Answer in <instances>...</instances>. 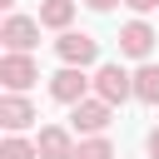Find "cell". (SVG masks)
<instances>
[{
  "mask_svg": "<svg viewBox=\"0 0 159 159\" xmlns=\"http://www.w3.org/2000/svg\"><path fill=\"white\" fill-rule=\"evenodd\" d=\"M124 5H129L134 15H149V10H159V0H124Z\"/></svg>",
  "mask_w": 159,
  "mask_h": 159,
  "instance_id": "14",
  "label": "cell"
},
{
  "mask_svg": "<svg viewBox=\"0 0 159 159\" xmlns=\"http://www.w3.org/2000/svg\"><path fill=\"white\" fill-rule=\"evenodd\" d=\"M84 94H94V75H84V65H60V70L50 75V99L80 104Z\"/></svg>",
  "mask_w": 159,
  "mask_h": 159,
  "instance_id": "2",
  "label": "cell"
},
{
  "mask_svg": "<svg viewBox=\"0 0 159 159\" xmlns=\"http://www.w3.org/2000/svg\"><path fill=\"white\" fill-rule=\"evenodd\" d=\"M134 99L139 104H159V65L154 60H139V70H134Z\"/></svg>",
  "mask_w": 159,
  "mask_h": 159,
  "instance_id": "11",
  "label": "cell"
},
{
  "mask_svg": "<svg viewBox=\"0 0 159 159\" xmlns=\"http://www.w3.org/2000/svg\"><path fill=\"white\" fill-rule=\"evenodd\" d=\"M35 144H40V159H75V129L65 124H40Z\"/></svg>",
  "mask_w": 159,
  "mask_h": 159,
  "instance_id": "9",
  "label": "cell"
},
{
  "mask_svg": "<svg viewBox=\"0 0 159 159\" xmlns=\"http://www.w3.org/2000/svg\"><path fill=\"white\" fill-rule=\"evenodd\" d=\"M94 94H104L109 104H124V99H134V70H124L119 60H104V65H94Z\"/></svg>",
  "mask_w": 159,
  "mask_h": 159,
  "instance_id": "3",
  "label": "cell"
},
{
  "mask_svg": "<svg viewBox=\"0 0 159 159\" xmlns=\"http://www.w3.org/2000/svg\"><path fill=\"white\" fill-rule=\"evenodd\" d=\"M84 5H89L94 15H109V10H114V5H124V0H84Z\"/></svg>",
  "mask_w": 159,
  "mask_h": 159,
  "instance_id": "15",
  "label": "cell"
},
{
  "mask_svg": "<svg viewBox=\"0 0 159 159\" xmlns=\"http://www.w3.org/2000/svg\"><path fill=\"white\" fill-rule=\"evenodd\" d=\"M144 149H149V159H159V124H154V129L144 134Z\"/></svg>",
  "mask_w": 159,
  "mask_h": 159,
  "instance_id": "16",
  "label": "cell"
},
{
  "mask_svg": "<svg viewBox=\"0 0 159 159\" xmlns=\"http://www.w3.org/2000/svg\"><path fill=\"white\" fill-rule=\"evenodd\" d=\"M154 40H159V35H154V25H149L144 15H134V20L119 25V55H124V60H149V55H154Z\"/></svg>",
  "mask_w": 159,
  "mask_h": 159,
  "instance_id": "5",
  "label": "cell"
},
{
  "mask_svg": "<svg viewBox=\"0 0 159 159\" xmlns=\"http://www.w3.org/2000/svg\"><path fill=\"white\" fill-rule=\"evenodd\" d=\"M0 10H15V0H0Z\"/></svg>",
  "mask_w": 159,
  "mask_h": 159,
  "instance_id": "17",
  "label": "cell"
},
{
  "mask_svg": "<svg viewBox=\"0 0 159 159\" xmlns=\"http://www.w3.org/2000/svg\"><path fill=\"white\" fill-rule=\"evenodd\" d=\"M75 159H114V144H109L104 134H80V144H75Z\"/></svg>",
  "mask_w": 159,
  "mask_h": 159,
  "instance_id": "13",
  "label": "cell"
},
{
  "mask_svg": "<svg viewBox=\"0 0 159 159\" xmlns=\"http://www.w3.org/2000/svg\"><path fill=\"white\" fill-rule=\"evenodd\" d=\"M0 159H40V144L25 134H5L0 139Z\"/></svg>",
  "mask_w": 159,
  "mask_h": 159,
  "instance_id": "12",
  "label": "cell"
},
{
  "mask_svg": "<svg viewBox=\"0 0 159 159\" xmlns=\"http://www.w3.org/2000/svg\"><path fill=\"white\" fill-rule=\"evenodd\" d=\"M55 55H60V65H94L99 60V40L94 35H84V30H60L55 35Z\"/></svg>",
  "mask_w": 159,
  "mask_h": 159,
  "instance_id": "4",
  "label": "cell"
},
{
  "mask_svg": "<svg viewBox=\"0 0 159 159\" xmlns=\"http://www.w3.org/2000/svg\"><path fill=\"white\" fill-rule=\"evenodd\" d=\"M75 10H80V0H40V25L60 35L75 25Z\"/></svg>",
  "mask_w": 159,
  "mask_h": 159,
  "instance_id": "10",
  "label": "cell"
},
{
  "mask_svg": "<svg viewBox=\"0 0 159 159\" xmlns=\"http://www.w3.org/2000/svg\"><path fill=\"white\" fill-rule=\"evenodd\" d=\"M40 15H5V25H0V45L5 50H35L40 45Z\"/></svg>",
  "mask_w": 159,
  "mask_h": 159,
  "instance_id": "8",
  "label": "cell"
},
{
  "mask_svg": "<svg viewBox=\"0 0 159 159\" xmlns=\"http://www.w3.org/2000/svg\"><path fill=\"white\" fill-rule=\"evenodd\" d=\"M35 80H40V65H35L30 50H5L0 55V84L5 89H30Z\"/></svg>",
  "mask_w": 159,
  "mask_h": 159,
  "instance_id": "6",
  "label": "cell"
},
{
  "mask_svg": "<svg viewBox=\"0 0 159 159\" xmlns=\"http://www.w3.org/2000/svg\"><path fill=\"white\" fill-rule=\"evenodd\" d=\"M114 124V104L104 94H84L80 104H70V129L75 134H104Z\"/></svg>",
  "mask_w": 159,
  "mask_h": 159,
  "instance_id": "1",
  "label": "cell"
},
{
  "mask_svg": "<svg viewBox=\"0 0 159 159\" xmlns=\"http://www.w3.org/2000/svg\"><path fill=\"white\" fill-rule=\"evenodd\" d=\"M35 119H40V109L25 99V89H5L0 94V124H5V134H25Z\"/></svg>",
  "mask_w": 159,
  "mask_h": 159,
  "instance_id": "7",
  "label": "cell"
}]
</instances>
